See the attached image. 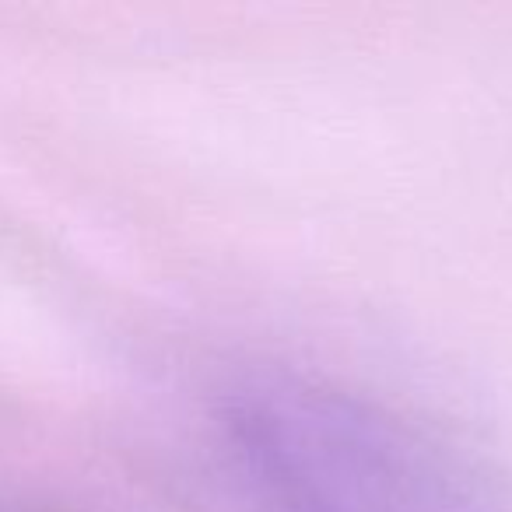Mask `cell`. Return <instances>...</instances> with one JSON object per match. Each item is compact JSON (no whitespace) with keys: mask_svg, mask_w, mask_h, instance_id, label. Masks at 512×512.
I'll use <instances>...</instances> for the list:
<instances>
[{"mask_svg":"<svg viewBox=\"0 0 512 512\" xmlns=\"http://www.w3.org/2000/svg\"><path fill=\"white\" fill-rule=\"evenodd\" d=\"M221 425L278 512H502L456 456L341 386L249 379L228 397Z\"/></svg>","mask_w":512,"mask_h":512,"instance_id":"obj_1","label":"cell"}]
</instances>
